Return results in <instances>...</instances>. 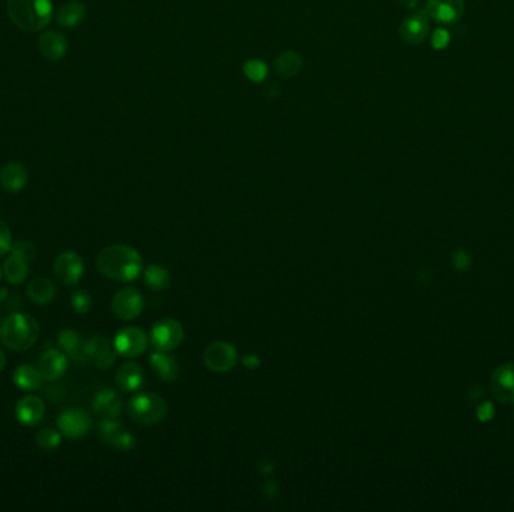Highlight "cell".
<instances>
[{
	"label": "cell",
	"mask_w": 514,
	"mask_h": 512,
	"mask_svg": "<svg viewBox=\"0 0 514 512\" xmlns=\"http://www.w3.org/2000/svg\"><path fill=\"white\" fill-rule=\"evenodd\" d=\"M96 265L103 277L122 283L135 279L143 267L140 254L128 245H110L104 248L98 254Z\"/></svg>",
	"instance_id": "obj_1"
},
{
	"label": "cell",
	"mask_w": 514,
	"mask_h": 512,
	"mask_svg": "<svg viewBox=\"0 0 514 512\" xmlns=\"http://www.w3.org/2000/svg\"><path fill=\"white\" fill-rule=\"evenodd\" d=\"M6 9L11 21L24 32L43 30L53 17L50 0H8Z\"/></svg>",
	"instance_id": "obj_2"
},
{
	"label": "cell",
	"mask_w": 514,
	"mask_h": 512,
	"mask_svg": "<svg viewBox=\"0 0 514 512\" xmlns=\"http://www.w3.org/2000/svg\"><path fill=\"white\" fill-rule=\"evenodd\" d=\"M40 325L26 313H12L0 325V338L8 349L24 352L38 341Z\"/></svg>",
	"instance_id": "obj_3"
},
{
	"label": "cell",
	"mask_w": 514,
	"mask_h": 512,
	"mask_svg": "<svg viewBox=\"0 0 514 512\" xmlns=\"http://www.w3.org/2000/svg\"><path fill=\"white\" fill-rule=\"evenodd\" d=\"M128 413L137 424L150 427L166 418L167 404L155 394H139L128 404Z\"/></svg>",
	"instance_id": "obj_4"
},
{
	"label": "cell",
	"mask_w": 514,
	"mask_h": 512,
	"mask_svg": "<svg viewBox=\"0 0 514 512\" xmlns=\"http://www.w3.org/2000/svg\"><path fill=\"white\" fill-rule=\"evenodd\" d=\"M184 328L177 320L164 318L152 328L150 332V343L160 352H169L179 347L184 340Z\"/></svg>",
	"instance_id": "obj_5"
},
{
	"label": "cell",
	"mask_w": 514,
	"mask_h": 512,
	"mask_svg": "<svg viewBox=\"0 0 514 512\" xmlns=\"http://www.w3.org/2000/svg\"><path fill=\"white\" fill-rule=\"evenodd\" d=\"M57 428L65 438L77 440L92 428V418L83 408H67L57 418Z\"/></svg>",
	"instance_id": "obj_6"
},
{
	"label": "cell",
	"mask_w": 514,
	"mask_h": 512,
	"mask_svg": "<svg viewBox=\"0 0 514 512\" xmlns=\"http://www.w3.org/2000/svg\"><path fill=\"white\" fill-rule=\"evenodd\" d=\"M53 272L62 284L65 286L77 284L84 274L83 259L77 252L72 251L62 252L53 265Z\"/></svg>",
	"instance_id": "obj_7"
},
{
	"label": "cell",
	"mask_w": 514,
	"mask_h": 512,
	"mask_svg": "<svg viewBox=\"0 0 514 512\" xmlns=\"http://www.w3.org/2000/svg\"><path fill=\"white\" fill-rule=\"evenodd\" d=\"M145 301L142 293L133 289L125 287L115 294L111 301V310L122 320H133L143 311Z\"/></svg>",
	"instance_id": "obj_8"
},
{
	"label": "cell",
	"mask_w": 514,
	"mask_h": 512,
	"mask_svg": "<svg viewBox=\"0 0 514 512\" xmlns=\"http://www.w3.org/2000/svg\"><path fill=\"white\" fill-rule=\"evenodd\" d=\"M238 360V352L232 344L218 341L211 344L205 352V365L216 373L230 371Z\"/></svg>",
	"instance_id": "obj_9"
},
{
	"label": "cell",
	"mask_w": 514,
	"mask_h": 512,
	"mask_svg": "<svg viewBox=\"0 0 514 512\" xmlns=\"http://www.w3.org/2000/svg\"><path fill=\"white\" fill-rule=\"evenodd\" d=\"M147 347V337L140 328H125L115 338V349L125 357H135Z\"/></svg>",
	"instance_id": "obj_10"
},
{
	"label": "cell",
	"mask_w": 514,
	"mask_h": 512,
	"mask_svg": "<svg viewBox=\"0 0 514 512\" xmlns=\"http://www.w3.org/2000/svg\"><path fill=\"white\" fill-rule=\"evenodd\" d=\"M428 16L442 24H454L465 12V0H428Z\"/></svg>",
	"instance_id": "obj_11"
},
{
	"label": "cell",
	"mask_w": 514,
	"mask_h": 512,
	"mask_svg": "<svg viewBox=\"0 0 514 512\" xmlns=\"http://www.w3.org/2000/svg\"><path fill=\"white\" fill-rule=\"evenodd\" d=\"M491 386L498 401L514 404V362H508L496 368L492 376Z\"/></svg>",
	"instance_id": "obj_12"
},
{
	"label": "cell",
	"mask_w": 514,
	"mask_h": 512,
	"mask_svg": "<svg viewBox=\"0 0 514 512\" xmlns=\"http://www.w3.org/2000/svg\"><path fill=\"white\" fill-rule=\"evenodd\" d=\"M98 434L103 443L115 446L119 451L127 452V451L133 450V446H134V438L128 431L123 430V427L119 424V422L113 421V419L103 421L101 424H99Z\"/></svg>",
	"instance_id": "obj_13"
},
{
	"label": "cell",
	"mask_w": 514,
	"mask_h": 512,
	"mask_svg": "<svg viewBox=\"0 0 514 512\" xmlns=\"http://www.w3.org/2000/svg\"><path fill=\"white\" fill-rule=\"evenodd\" d=\"M45 415V404L36 395H24L16 406V418L24 427L40 424Z\"/></svg>",
	"instance_id": "obj_14"
},
{
	"label": "cell",
	"mask_w": 514,
	"mask_h": 512,
	"mask_svg": "<svg viewBox=\"0 0 514 512\" xmlns=\"http://www.w3.org/2000/svg\"><path fill=\"white\" fill-rule=\"evenodd\" d=\"M38 368H40L44 380L56 382L65 374L68 368V357L64 352L57 349H48L41 355Z\"/></svg>",
	"instance_id": "obj_15"
},
{
	"label": "cell",
	"mask_w": 514,
	"mask_h": 512,
	"mask_svg": "<svg viewBox=\"0 0 514 512\" xmlns=\"http://www.w3.org/2000/svg\"><path fill=\"white\" fill-rule=\"evenodd\" d=\"M428 33L429 18L424 12H417V14L408 17L406 20H403L402 26H400V36H402V40L412 45L423 43Z\"/></svg>",
	"instance_id": "obj_16"
},
{
	"label": "cell",
	"mask_w": 514,
	"mask_h": 512,
	"mask_svg": "<svg viewBox=\"0 0 514 512\" xmlns=\"http://www.w3.org/2000/svg\"><path fill=\"white\" fill-rule=\"evenodd\" d=\"M38 45H40L43 56L52 62L64 59L68 51V41L65 40V36L56 30H48L43 33L40 36V41H38Z\"/></svg>",
	"instance_id": "obj_17"
},
{
	"label": "cell",
	"mask_w": 514,
	"mask_h": 512,
	"mask_svg": "<svg viewBox=\"0 0 514 512\" xmlns=\"http://www.w3.org/2000/svg\"><path fill=\"white\" fill-rule=\"evenodd\" d=\"M28 184V170L21 162L11 161L0 172V185L8 193H18Z\"/></svg>",
	"instance_id": "obj_18"
},
{
	"label": "cell",
	"mask_w": 514,
	"mask_h": 512,
	"mask_svg": "<svg viewBox=\"0 0 514 512\" xmlns=\"http://www.w3.org/2000/svg\"><path fill=\"white\" fill-rule=\"evenodd\" d=\"M94 411L104 419H115L122 411L121 396L113 389L99 391L94 399Z\"/></svg>",
	"instance_id": "obj_19"
},
{
	"label": "cell",
	"mask_w": 514,
	"mask_h": 512,
	"mask_svg": "<svg viewBox=\"0 0 514 512\" xmlns=\"http://www.w3.org/2000/svg\"><path fill=\"white\" fill-rule=\"evenodd\" d=\"M145 373L139 364L127 362L123 364L116 373L118 386L125 392H135L143 386Z\"/></svg>",
	"instance_id": "obj_20"
},
{
	"label": "cell",
	"mask_w": 514,
	"mask_h": 512,
	"mask_svg": "<svg viewBox=\"0 0 514 512\" xmlns=\"http://www.w3.org/2000/svg\"><path fill=\"white\" fill-rule=\"evenodd\" d=\"M12 377H14V383L17 388H20L21 391H29V392L40 389L44 382V377L41 374L40 368H36L29 364H23V365L17 367L14 371V376Z\"/></svg>",
	"instance_id": "obj_21"
},
{
	"label": "cell",
	"mask_w": 514,
	"mask_h": 512,
	"mask_svg": "<svg viewBox=\"0 0 514 512\" xmlns=\"http://www.w3.org/2000/svg\"><path fill=\"white\" fill-rule=\"evenodd\" d=\"M59 347L67 356H71L75 361H84L87 356L84 353V344H82L80 335L74 329H64L57 335Z\"/></svg>",
	"instance_id": "obj_22"
},
{
	"label": "cell",
	"mask_w": 514,
	"mask_h": 512,
	"mask_svg": "<svg viewBox=\"0 0 514 512\" xmlns=\"http://www.w3.org/2000/svg\"><path fill=\"white\" fill-rule=\"evenodd\" d=\"M150 364H152L155 373L164 382H174L179 376L178 361L166 352L154 353L150 356Z\"/></svg>",
	"instance_id": "obj_23"
},
{
	"label": "cell",
	"mask_w": 514,
	"mask_h": 512,
	"mask_svg": "<svg viewBox=\"0 0 514 512\" xmlns=\"http://www.w3.org/2000/svg\"><path fill=\"white\" fill-rule=\"evenodd\" d=\"M26 293H28V296H29L30 301H33L36 304L45 305V304H50L55 299L56 287L48 278L40 277V278H35L33 281H30V284L28 286Z\"/></svg>",
	"instance_id": "obj_24"
},
{
	"label": "cell",
	"mask_w": 514,
	"mask_h": 512,
	"mask_svg": "<svg viewBox=\"0 0 514 512\" xmlns=\"http://www.w3.org/2000/svg\"><path fill=\"white\" fill-rule=\"evenodd\" d=\"M86 16V8L83 4L77 2V0H71L67 2L64 6H60L57 12V21L65 29H74L84 20Z\"/></svg>",
	"instance_id": "obj_25"
},
{
	"label": "cell",
	"mask_w": 514,
	"mask_h": 512,
	"mask_svg": "<svg viewBox=\"0 0 514 512\" xmlns=\"http://www.w3.org/2000/svg\"><path fill=\"white\" fill-rule=\"evenodd\" d=\"M4 274L5 278L8 279V283L18 286L29 275V262L11 254V257H8V260L4 265Z\"/></svg>",
	"instance_id": "obj_26"
},
{
	"label": "cell",
	"mask_w": 514,
	"mask_h": 512,
	"mask_svg": "<svg viewBox=\"0 0 514 512\" xmlns=\"http://www.w3.org/2000/svg\"><path fill=\"white\" fill-rule=\"evenodd\" d=\"M146 284L154 290H164L170 286V274L166 267L152 265L145 271Z\"/></svg>",
	"instance_id": "obj_27"
},
{
	"label": "cell",
	"mask_w": 514,
	"mask_h": 512,
	"mask_svg": "<svg viewBox=\"0 0 514 512\" xmlns=\"http://www.w3.org/2000/svg\"><path fill=\"white\" fill-rule=\"evenodd\" d=\"M35 442H36L38 447H40L41 451H44V452H53V451L57 450V447L62 443L60 431H57V430H55L52 427L43 428V430L38 431Z\"/></svg>",
	"instance_id": "obj_28"
},
{
	"label": "cell",
	"mask_w": 514,
	"mask_h": 512,
	"mask_svg": "<svg viewBox=\"0 0 514 512\" xmlns=\"http://www.w3.org/2000/svg\"><path fill=\"white\" fill-rule=\"evenodd\" d=\"M111 352L110 350V343L104 337H94L87 343H84V353L91 360H98L103 355Z\"/></svg>",
	"instance_id": "obj_29"
},
{
	"label": "cell",
	"mask_w": 514,
	"mask_h": 512,
	"mask_svg": "<svg viewBox=\"0 0 514 512\" xmlns=\"http://www.w3.org/2000/svg\"><path fill=\"white\" fill-rule=\"evenodd\" d=\"M301 68V59L296 53L287 51L283 56H280L277 62V69L284 75H295Z\"/></svg>",
	"instance_id": "obj_30"
},
{
	"label": "cell",
	"mask_w": 514,
	"mask_h": 512,
	"mask_svg": "<svg viewBox=\"0 0 514 512\" xmlns=\"http://www.w3.org/2000/svg\"><path fill=\"white\" fill-rule=\"evenodd\" d=\"M71 305H72V310L77 314H86L92 306L91 294L84 290L74 291L71 296Z\"/></svg>",
	"instance_id": "obj_31"
},
{
	"label": "cell",
	"mask_w": 514,
	"mask_h": 512,
	"mask_svg": "<svg viewBox=\"0 0 514 512\" xmlns=\"http://www.w3.org/2000/svg\"><path fill=\"white\" fill-rule=\"evenodd\" d=\"M244 72L252 82H262L265 80L268 68L262 60H248L244 65Z\"/></svg>",
	"instance_id": "obj_32"
},
{
	"label": "cell",
	"mask_w": 514,
	"mask_h": 512,
	"mask_svg": "<svg viewBox=\"0 0 514 512\" xmlns=\"http://www.w3.org/2000/svg\"><path fill=\"white\" fill-rule=\"evenodd\" d=\"M11 254L17 255V257L30 263L35 259L36 250H35V245L30 244L29 240H17L16 244H12V247H11Z\"/></svg>",
	"instance_id": "obj_33"
},
{
	"label": "cell",
	"mask_w": 514,
	"mask_h": 512,
	"mask_svg": "<svg viewBox=\"0 0 514 512\" xmlns=\"http://www.w3.org/2000/svg\"><path fill=\"white\" fill-rule=\"evenodd\" d=\"M11 247H12L11 230L4 220H0V257L6 255L11 251Z\"/></svg>",
	"instance_id": "obj_34"
},
{
	"label": "cell",
	"mask_w": 514,
	"mask_h": 512,
	"mask_svg": "<svg viewBox=\"0 0 514 512\" xmlns=\"http://www.w3.org/2000/svg\"><path fill=\"white\" fill-rule=\"evenodd\" d=\"M115 360H116V357H115V353H113V352H108V353L103 355L101 357H98V360H95V364H96V367H98L99 369H107V368H110L113 364H115Z\"/></svg>",
	"instance_id": "obj_35"
},
{
	"label": "cell",
	"mask_w": 514,
	"mask_h": 512,
	"mask_svg": "<svg viewBox=\"0 0 514 512\" xmlns=\"http://www.w3.org/2000/svg\"><path fill=\"white\" fill-rule=\"evenodd\" d=\"M8 304H9V308H12V310H17L18 308V306H21L24 302L18 298V294H12V296H11V294H9V298H8Z\"/></svg>",
	"instance_id": "obj_36"
},
{
	"label": "cell",
	"mask_w": 514,
	"mask_h": 512,
	"mask_svg": "<svg viewBox=\"0 0 514 512\" xmlns=\"http://www.w3.org/2000/svg\"><path fill=\"white\" fill-rule=\"evenodd\" d=\"M244 364H245L248 368H257V365H259L257 356H255V355H248V356L245 357V360H244Z\"/></svg>",
	"instance_id": "obj_37"
},
{
	"label": "cell",
	"mask_w": 514,
	"mask_h": 512,
	"mask_svg": "<svg viewBox=\"0 0 514 512\" xmlns=\"http://www.w3.org/2000/svg\"><path fill=\"white\" fill-rule=\"evenodd\" d=\"M9 294H8V289L6 287H0V304L8 301Z\"/></svg>",
	"instance_id": "obj_38"
},
{
	"label": "cell",
	"mask_w": 514,
	"mask_h": 512,
	"mask_svg": "<svg viewBox=\"0 0 514 512\" xmlns=\"http://www.w3.org/2000/svg\"><path fill=\"white\" fill-rule=\"evenodd\" d=\"M5 365H6V356H5L4 350L0 349V373H2V371H4Z\"/></svg>",
	"instance_id": "obj_39"
},
{
	"label": "cell",
	"mask_w": 514,
	"mask_h": 512,
	"mask_svg": "<svg viewBox=\"0 0 514 512\" xmlns=\"http://www.w3.org/2000/svg\"><path fill=\"white\" fill-rule=\"evenodd\" d=\"M0 278H2V267H0Z\"/></svg>",
	"instance_id": "obj_40"
}]
</instances>
